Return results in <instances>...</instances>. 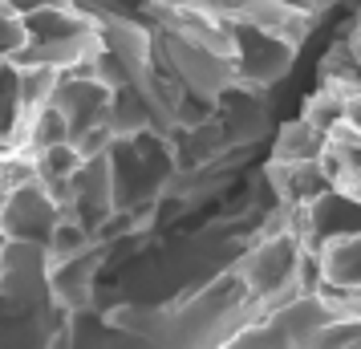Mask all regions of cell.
I'll return each instance as SVG.
<instances>
[{
    "mask_svg": "<svg viewBox=\"0 0 361 349\" xmlns=\"http://www.w3.org/2000/svg\"><path fill=\"white\" fill-rule=\"evenodd\" d=\"M296 276H300V240H296V228L293 232H268L244 256V264L235 272V281H240L247 300L293 297Z\"/></svg>",
    "mask_w": 361,
    "mask_h": 349,
    "instance_id": "6da1fadb",
    "label": "cell"
},
{
    "mask_svg": "<svg viewBox=\"0 0 361 349\" xmlns=\"http://www.w3.org/2000/svg\"><path fill=\"white\" fill-rule=\"evenodd\" d=\"M57 224H61V207L49 200V191L37 179L13 187L4 195V207H0V235L4 240H20V244L45 248Z\"/></svg>",
    "mask_w": 361,
    "mask_h": 349,
    "instance_id": "7a4b0ae2",
    "label": "cell"
},
{
    "mask_svg": "<svg viewBox=\"0 0 361 349\" xmlns=\"http://www.w3.org/2000/svg\"><path fill=\"white\" fill-rule=\"evenodd\" d=\"M341 235H357V200L353 195H341V191H325L312 203L300 207V248H325Z\"/></svg>",
    "mask_w": 361,
    "mask_h": 349,
    "instance_id": "3957f363",
    "label": "cell"
},
{
    "mask_svg": "<svg viewBox=\"0 0 361 349\" xmlns=\"http://www.w3.org/2000/svg\"><path fill=\"white\" fill-rule=\"evenodd\" d=\"M244 45L252 53L240 57V78L247 85H268L288 73V61H293V45H284V37L272 33H247L244 29Z\"/></svg>",
    "mask_w": 361,
    "mask_h": 349,
    "instance_id": "277c9868",
    "label": "cell"
},
{
    "mask_svg": "<svg viewBox=\"0 0 361 349\" xmlns=\"http://www.w3.org/2000/svg\"><path fill=\"white\" fill-rule=\"evenodd\" d=\"M272 179H276L280 195H284L288 203H296V207H305V203H312L317 195L333 191L321 159H317V163H276Z\"/></svg>",
    "mask_w": 361,
    "mask_h": 349,
    "instance_id": "5b68a950",
    "label": "cell"
},
{
    "mask_svg": "<svg viewBox=\"0 0 361 349\" xmlns=\"http://www.w3.org/2000/svg\"><path fill=\"white\" fill-rule=\"evenodd\" d=\"M321 260V276L329 288H357L361 281V264H357V235H341L325 248H317Z\"/></svg>",
    "mask_w": 361,
    "mask_h": 349,
    "instance_id": "8992f818",
    "label": "cell"
},
{
    "mask_svg": "<svg viewBox=\"0 0 361 349\" xmlns=\"http://www.w3.org/2000/svg\"><path fill=\"white\" fill-rule=\"evenodd\" d=\"M325 138L317 126H309L305 118L300 122H288L276 138V163H317L325 154Z\"/></svg>",
    "mask_w": 361,
    "mask_h": 349,
    "instance_id": "52a82bcc",
    "label": "cell"
},
{
    "mask_svg": "<svg viewBox=\"0 0 361 349\" xmlns=\"http://www.w3.org/2000/svg\"><path fill=\"white\" fill-rule=\"evenodd\" d=\"M0 248H4V235H0Z\"/></svg>",
    "mask_w": 361,
    "mask_h": 349,
    "instance_id": "ba28073f",
    "label": "cell"
}]
</instances>
